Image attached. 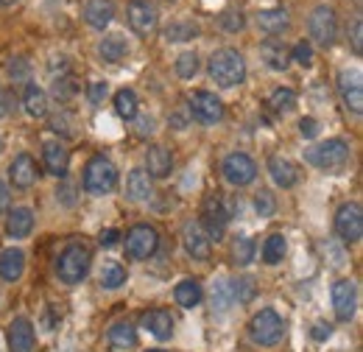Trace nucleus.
<instances>
[{
  "label": "nucleus",
  "mask_w": 363,
  "mask_h": 352,
  "mask_svg": "<svg viewBox=\"0 0 363 352\" xmlns=\"http://www.w3.org/2000/svg\"><path fill=\"white\" fill-rule=\"evenodd\" d=\"M210 79L224 89H232L243 84L246 79V62L235 48H221L210 59Z\"/></svg>",
  "instance_id": "f257e3e1"
},
{
  "label": "nucleus",
  "mask_w": 363,
  "mask_h": 352,
  "mask_svg": "<svg viewBox=\"0 0 363 352\" xmlns=\"http://www.w3.org/2000/svg\"><path fill=\"white\" fill-rule=\"evenodd\" d=\"M90 263H92V255L90 249L84 243H70L59 260H56V274L65 285H79L87 274H90Z\"/></svg>",
  "instance_id": "f03ea898"
},
{
  "label": "nucleus",
  "mask_w": 363,
  "mask_h": 352,
  "mask_svg": "<svg viewBox=\"0 0 363 352\" xmlns=\"http://www.w3.org/2000/svg\"><path fill=\"white\" fill-rule=\"evenodd\" d=\"M282 333H285V321L279 319V313L274 308H263L260 313H255L252 321H249V339L255 344H260V347L279 344Z\"/></svg>",
  "instance_id": "7ed1b4c3"
},
{
  "label": "nucleus",
  "mask_w": 363,
  "mask_h": 352,
  "mask_svg": "<svg viewBox=\"0 0 363 352\" xmlns=\"http://www.w3.org/2000/svg\"><path fill=\"white\" fill-rule=\"evenodd\" d=\"M308 163L318 171H341L350 163V143L347 140H327L308 151Z\"/></svg>",
  "instance_id": "20e7f679"
},
{
  "label": "nucleus",
  "mask_w": 363,
  "mask_h": 352,
  "mask_svg": "<svg viewBox=\"0 0 363 352\" xmlns=\"http://www.w3.org/2000/svg\"><path fill=\"white\" fill-rule=\"evenodd\" d=\"M118 185V168L106 157H92L84 168V190L90 196H106Z\"/></svg>",
  "instance_id": "39448f33"
},
{
  "label": "nucleus",
  "mask_w": 363,
  "mask_h": 352,
  "mask_svg": "<svg viewBox=\"0 0 363 352\" xmlns=\"http://www.w3.org/2000/svg\"><path fill=\"white\" fill-rule=\"evenodd\" d=\"M308 31H311V40L318 48H330L338 37V17H335V9L333 6H316L308 17Z\"/></svg>",
  "instance_id": "423d86ee"
},
{
  "label": "nucleus",
  "mask_w": 363,
  "mask_h": 352,
  "mask_svg": "<svg viewBox=\"0 0 363 352\" xmlns=\"http://www.w3.org/2000/svg\"><path fill=\"white\" fill-rule=\"evenodd\" d=\"M227 221H229V213H227V207H224V199H221L218 193H210V196L204 199V204H201V221H199L201 229H204V235L210 238V243L224 238Z\"/></svg>",
  "instance_id": "0eeeda50"
},
{
  "label": "nucleus",
  "mask_w": 363,
  "mask_h": 352,
  "mask_svg": "<svg viewBox=\"0 0 363 352\" xmlns=\"http://www.w3.org/2000/svg\"><path fill=\"white\" fill-rule=\"evenodd\" d=\"M160 246V235L148 224H137L126 232V255L132 260H148Z\"/></svg>",
  "instance_id": "6e6552de"
},
{
  "label": "nucleus",
  "mask_w": 363,
  "mask_h": 352,
  "mask_svg": "<svg viewBox=\"0 0 363 352\" xmlns=\"http://www.w3.org/2000/svg\"><path fill=\"white\" fill-rule=\"evenodd\" d=\"M126 20L132 26V31L140 37H151L160 26V11L151 0H129L126 6Z\"/></svg>",
  "instance_id": "1a4fd4ad"
},
{
  "label": "nucleus",
  "mask_w": 363,
  "mask_h": 352,
  "mask_svg": "<svg viewBox=\"0 0 363 352\" xmlns=\"http://www.w3.org/2000/svg\"><path fill=\"white\" fill-rule=\"evenodd\" d=\"M335 232L344 243H358L363 238V210L361 204L350 202L335 213Z\"/></svg>",
  "instance_id": "9d476101"
},
{
  "label": "nucleus",
  "mask_w": 363,
  "mask_h": 352,
  "mask_svg": "<svg viewBox=\"0 0 363 352\" xmlns=\"http://www.w3.org/2000/svg\"><path fill=\"white\" fill-rule=\"evenodd\" d=\"M190 112H193V118H196L199 123H204V126H213V123H221V121H224V104H221V98H216V95L207 92V89L193 92V98H190Z\"/></svg>",
  "instance_id": "9b49d317"
},
{
  "label": "nucleus",
  "mask_w": 363,
  "mask_h": 352,
  "mask_svg": "<svg viewBox=\"0 0 363 352\" xmlns=\"http://www.w3.org/2000/svg\"><path fill=\"white\" fill-rule=\"evenodd\" d=\"M221 171H224V179H227L229 185H235V187H246V185L255 182L257 165H255V160H252L249 154L235 151V154H229L227 160H224Z\"/></svg>",
  "instance_id": "f8f14e48"
},
{
  "label": "nucleus",
  "mask_w": 363,
  "mask_h": 352,
  "mask_svg": "<svg viewBox=\"0 0 363 352\" xmlns=\"http://www.w3.org/2000/svg\"><path fill=\"white\" fill-rule=\"evenodd\" d=\"M182 243H184V252L193 260H207L210 252H213V243L204 235V229H201L199 221H184V226H182Z\"/></svg>",
  "instance_id": "ddd939ff"
},
{
  "label": "nucleus",
  "mask_w": 363,
  "mask_h": 352,
  "mask_svg": "<svg viewBox=\"0 0 363 352\" xmlns=\"http://www.w3.org/2000/svg\"><path fill=\"white\" fill-rule=\"evenodd\" d=\"M338 92H341L344 106H347L352 115H361L363 112V84H361V73H358V70H344V73L338 76Z\"/></svg>",
  "instance_id": "4468645a"
},
{
  "label": "nucleus",
  "mask_w": 363,
  "mask_h": 352,
  "mask_svg": "<svg viewBox=\"0 0 363 352\" xmlns=\"http://www.w3.org/2000/svg\"><path fill=\"white\" fill-rule=\"evenodd\" d=\"M355 282L352 280H338L333 285V308L341 321H350L355 316Z\"/></svg>",
  "instance_id": "2eb2a0df"
},
{
  "label": "nucleus",
  "mask_w": 363,
  "mask_h": 352,
  "mask_svg": "<svg viewBox=\"0 0 363 352\" xmlns=\"http://www.w3.org/2000/svg\"><path fill=\"white\" fill-rule=\"evenodd\" d=\"M34 324L26 319V316H17L11 324H9V350L11 352H31L34 350Z\"/></svg>",
  "instance_id": "dca6fc26"
},
{
  "label": "nucleus",
  "mask_w": 363,
  "mask_h": 352,
  "mask_svg": "<svg viewBox=\"0 0 363 352\" xmlns=\"http://www.w3.org/2000/svg\"><path fill=\"white\" fill-rule=\"evenodd\" d=\"M9 176H11V185L20 187V190H28L34 182H37V163L31 154H17L9 165Z\"/></svg>",
  "instance_id": "f3484780"
},
{
  "label": "nucleus",
  "mask_w": 363,
  "mask_h": 352,
  "mask_svg": "<svg viewBox=\"0 0 363 352\" xmlns=\"http://www.w3.org/2000/svg\"><path fill=\"white\" fill-rule=\"evenodd\" d=\"M171 171H174L171 151L162 148V145H151L145 151V174L151 176V179H165V176H171Z\"/></svg>",
  "instance_id": "a211bd4d"
},
{
  "label": "nucleus",
  "mask_w": 363,
  "mask_h": 352,
  "mask_svg": "<svg viewBox=\"0 0 363 352\" xmlns=\"http://www.w3.org/2000/svg\"><path fill=\"white\" fill-rule=\"evenodd\" d=\"M288 26H291V17H288V11H285L282 6L260 9V11H257V28L266 31L269 37H277V34L288 31Z\"/></svg>",
  "instance_id": "6ab92c4d"
},
{
  "label": "nucleus",
  "mask_w": 363,
  "mask_h": 352,
  "mask_svg": "<svg viewBox=\"0 0 363 352\" xmlns=\"http://www.w3.org/2000/svg\"><path fill=\"white\" fill-rule=\"evenodd\" d=\"M115 17V3L112 0H87L84 3V20L90 28L104 31Z\"/></svg>",
  "instance_id": "aec40b11"
},
{
  "label": "nucleus",
  "mask_w": 363,
  "mask_h": 352,
  "mask_svg": "<svg viewBox=\"0 0 363 352\" xmlns=\"http://www.w3.org/2000/svg\"><path fill=\"white\" fill-rule=\"evenodd\" d=\"M143 327L145 330H151V336H157V339H171L174 336V319H171V313L162 308H154L148 310V313H143Z\"/></svg>",
  "instance_id": "412c9836"
},
{
  "label": "nucleus",
  "mask_w": 363,
  "mask_h": 352,
  "mask_svg": "<svg viewBox=\"0 0 363 352\" xmlns=\"http://www.w3.org/2000/svg\"><path fill=\"white\" fill-rule=\"evenodd\" d=\"M260 56L272 70H285L291 65V48L282 40H266L260 45Z\"/></svg>",
  "instance_id": "4be33fe9"
},
{
  "label": "nucleus",
  "mask_w": 363,
  "mask_h": 352,
  "mask_svg": "<svg viewBox=\"0 0 363 352\" xmlns=\"http://www.w3.org/2000/svg\"><path fill=\"white\" fill-rule=\"evenodd\" d=\"M43 160H45V171L50 176H62L67 174V165H70V157H67V148L62 143H45L43 148Z\"/></svg>",
  "instance_id": "5701e85b"
},
{
  "label": "nucleus",
  "mask_w": 363,
  "mask_h": 352,
  "mask_svg": "<svg viewBox=\"0 0 363 352\" xmlns=\"http://www.w3.org/2000/svg\"><path fill=\"white\" fill-rule=\"evenodd\" d=\"M269 174H272L274 185H279V187H294V185L299 182L296 165H294L288 157H279V154L269 160Z\"/></svg>",
  "instance_id": "b1692460"
},
{
  "label": "nucleus",
  "mask_w": 363,
  "mask_h": 352,
  "mask_svg": "<svg viewBox=\"0 0 363 352\" xmlns=\"http://www.w3.org/2000/svg\"><path fill=\"white\" fill-rule=\"evenodd\" d=\"M23 271H26V255L20 249H6L0 255V277L6 282H17L23 277Z\"/></svg>",
  "instance_id": "393cba45"
},
{
  "label": "nucleus",
  "mask_w": 363,
  "mask_h": 352,
  "mask_svg": "<svg viewBox=\"0 0 363 352\" xmlns=\"http://www.w3.org/2000/svg\"><path fill=\"white\" fill-rule=\"evenodd\" d=\"M126 196L132 202H148L154 196V187H151V176L145 174L143 168H135L129 179H126Z\"/></svg>",
  "instance_id": "a878e982"
},
{
  "label": "nucleus",
  "mask_w": 363,
  "mask_h": 352,
  "mask_svg": "<svg viewBox=\"0 0 363 352\" xmlns=\"http://www.w3.org/2000/svg\"><path fill=\"white\" fill-rule=\"evenodd\" d=\"M6 229H9L11 238H26V235H31V229H34V213H31L28 207H14V210L9 213Z\"/></svg>",
  "instance_id": "bb28decb"
},
{
  "label": "nucleus",
  "mask_w": 363,
  "mask_h": 352,
  "mask_svg": "<svg viewBox=\"0 0 363 352\" xmlns=\"http://www.w3.org/2000/svg\"><path fill=\"white\" fill-rule=\"evenodd\" d=\"M98 53H101V59H104V62H109V65H118V62H123V59H126V53H129V45H126V40H123V37L112 34V37L101 40V45H98Z\"/></svg>",
  "instance_id": "cd10ccee"
},
{
  "label": "nucleus",
  "mask_w": 363,
  "mask_h": 352,
  "mask_svg": "<svg viewBox=\"0 0 363 352\" xmlns=\"http://www.w3.org/2000/svg\"><path fill=\"white\" fill-rule=\"evenodd\" d=\"M23 106L31 118H45L48 115V95L37 84H28L23 92Z\"/></svg>",
  "instance_id": "c85d7f7f"
},
{
  "label": "nucleus",
  "mask_w": 363,
  "mask_h": 352,
  "mask_svg": "<svg viewBox=\"0 0 363 352\" xmlns=\"http://www.w3.org/2000/svg\"><path fill=\"white\" fill-rule=\"evenodd\" d=\"M174 299L179 302L182 308H196L201 302V285L196 280H182L177 285V291H174Z\"/></svg>",
  "instance_id": "c756f323"
},
{
  "label": "nucleus",
  "mask_w": 363,
  "mask_h": 352,
  "mask_svg": "<svg viewBox=\"0 0 363 352\" xmlns=\"http://www.w3.org/2000/svg\"><path fill=\"white\" fill-rule=\"evenodd\" d=\"M109 344L115 347V350H132L137 344V333L132 324H126V321H121V324H115L112 330H109Z\"/></svg>",
  "instance_id": "7c9ffc66"
},
{
  "label": "nucleus",
  "mask_w": 363,
  "mask_h": 352,
  "mask_svg": "<svg viewBox=\"0 0 363 352\" xmlns=\"http://www.w3.org/2000/svg\"><path fill=\"white\" fill-rule=\"evenodd\" d=\"M193 37H199V26H196L193 20H174V23L165 28V40H168V43H187V40H193Z\"/></svg>",
  "instance_id": "2f4dec72"
},
{
  "label": "nucleus",
  "mask_w": 363,
  "mask_h": 352,
  "mask_svg": "<svg viewBox=\"0 0 363 352\" xmlns=\"http://www.w3.org/2000/svg\"><path fill=\"white\" fill-rule=\"evenodd\" d=\"M115 112L123 118V121H135L137 118V95L135 89H118L115 92Z\"/></svg>",
  "instance_id": "473e14b6"
},
{
  "label": "nucleus",
  "mask_w": 363,
  "mask_h": 352,
  "mask_svg": "<svg viewBox=\"0 0 363 352\" xmlns=\"http://www.w3.org/2000/svg\"><path fill=\"white\" fill-rule=\"evenodd\" d=\"M101 285L109 288V291L126 285V268L121 263H115V260H106L104 268H101Z\"/></svg>",
  "instance_id": "72a5a7b5"
},
{
  "label": "nucleus",
  "mask_w": 363,
  "mask_h": 352,
  "mask_svg": "<svg viewBox=\"0 0 363 352\" xmlns=\"http://www.w3.org/2000/svg\"><path fill=\"white\" fill-rule=\"evenodd\" d=\"M285 238L279 235V232H274V235H269L266 238V243H263V260L269 265H277L282 263V258H285Z\"/></svg>",
  "instance_id": "f704fd0d"
},
{
  "label": "nucleus",
  "mask_w": 363,
  "mask_h": 352,
  "mask_svg": "<svg viewBox=\"0 0 363 352\" xmlns=\"http://www.w3.org/2000/svg\"><path fill=\"white\" fill-rule=\"evenodd\" d=\"M269 106H272L274 112H288V109H294V106H296V92L288 87L274 89L272 98H269Z\"/></svg>",
  "instance_id": "c9c22d12"
},
{
  "label": "nucleus",
  "mask_w": 363,
  "mask_h": 352,
  "mask_svg": "<svg viewBox=\"0 0 363 352\" xmlns=\"http://www.w3.org/2000/svg\"><path fill=\"white\" fill-rule=\"evenodd\" d=\"M177 73H179L182 79H193L199 73V56H196V50H187V53H182L179 59H177Z\"/></svg>",
  "instance_id": "e433bc0d"
},
{
  "label": "nucleus",
  "mask_w": 363,
  "mask_h": 352,
  "mask_svg": "<svg viewBox=\"0 0 363 352\" xmlns=\"http://www.w3.org/2000/svg\"><path fill=\"white\" fill-rule=\"evenodd\" d=\"M218 23H221V28H224V31L235 34V31H243V26H246V17H243V11L227 9V11L218 17Z\"/></svg>",
  "instance_id": "4c0bfd02"
},
{
  "label": "nucleus",
  "mask_w": 363,
  "mask_h": 352,
  "mask_svg": "<svg viewBox=\"0 0 363 352\" xmlns=\"http://www.w3.org/2000/svg\"><path fill=\"white\" fill-rule=\"evenodd\" d=\"M232 297H235L238 302H249V299L255 297V280H252V277L235 280V282H232Z\"/></svg>",
  "instance_id": "58836bf2"
},
{
  "label": "nucleus",
  "mask_w": 363,
  "mask_h": 352,
  "mask_svg": "<svg viewBox=\"0 0 363 352\" xmlns=\"http://www.w3.org/2000/svg\"><path fill=\"white\" fill-rule=\"evenodd\" d=\"M235 263L238 265H249L252 263V258H255V241L252 238H240L238 243H235Z\"/></svg>",
  "instance_id": "ea45409f"
},
{
  "label": "nucleus",
  "mask_w": 363,
  "mask_h": 352,
  "mask_svg": "<svg viewBox=\"0 0 363 352\" xmlns=\"http://www.w3.org/2000/svg\"><path fill=\"white\" fill-rule=\"evenodd\" d=\"M291 62H299L302 67H311L313 65V48H311V43H296L294 48H291Z\"/></svg>",
  "instance_id": "a19ab883"
},
{
  "label": "nucleus",
  "mask_w": 363,
  "mask_h": 352,
  "mask_svg": "<svg viewBox=\"0 0 363 352\" xmlns=\"http://www.w3.org/2000/svg\"><path fill=\"white\" fill-rule=\"evenodd\" d=\"M255 210L260 213V219H269V216H274L277 202H274V196L269 193V190H260V193H257V199H255Z\"/></svg>",
  "instance_id": "79ce46f5"
},
{
  "label": "nucleus",
  "mask_w": 363,
  "mask_h": 352,
  "mask_svg": "<svg viewBox=\"0 0 363 352\" xmlns=\"http://www.w3.org/2000/svg\"><path fill=\"white\" fill-rule=\"evenodd\" d=\"M53 95H56L59 101L73 98V95H76V84H73V79H70V76H59V79L53 82Z\"/></svg>",
  "instance_id": "37998d69"
},
{
  "label": "nucleus",
  "mask_w": 363,
  "mask_h": 352,
  "mask_svg": "<svg viewBox=\"0 0 363 352\" xmlns=\"http://www.w3.org/2000/svg\"><path fill=\"white\" fill-rule=\"evenodd\" d=\"M350 43H352V50L361 56L363 53V20L355 17L352 20V28H350Z\"/></svg>",
  "instance_id": "c03bdc74"
},
{
  "label": "nucleus",
  "mask_w": 363,
  "mask_h": 352,
  "mask_svg": "<svg viewBox=\"0 0 363 352\" xmlns=\"http://www.w3.org/2000/svg\"><path fill=\"white\" fill-rule=\"evenodd\" d=\"M9 76L17 79V82L26 79V76H28V62H26V59H11V65H9Z\"/></svg>",
  "instance_id": "a18cd8bd"
},
{
  "label": "nucleus",
  "mask_w": 363,
  "mask_h": 352,
  "mask_svg": "<svg viewBox=\"0 0 363 352\" xmlns=\"http://www.w3.org/2000/svg\"><path fill=\"white\" fill-rule=\"evenodd\" d=\"M106 92H109V87H106L104 82H92L90 89H87V95H90L92 104H101V101L106 98Z\"/></svg>",
  "instance_id": "49530a36"
},
{
  "label": "nucleus",
  "mask_w": 363,
  "mask_h": 352,
  "mask_svg": "<svg viewBox=\"0 0 363 352\" xmlns=\"http://www.w3.org/2000/svg\"><path fill=\"white\" fill-rule=\"evenodd\" d=\"M299 132H302V137H316L318 123L313 118H302V121H299Z\"/></svg>",
  "instance_id": "de8ad7c7"
},
{
  "label": "nucleus",
  "mask_w": 363,
  "mask_h": 352,
  "mask_svg": "<svg viewBox=\"0 0 363 352\" xmlns=\"http://www.w3.org/2000/svg\"><path fill=\"white\" fill-rule=\"evenodd\" d=\"M330 333H333V327H330L327 321H316V324H313V333H311V336H313L316 341H327V339H330Z\"/></svg>",
  "instance_id": "09e8293b"
},
{
  "label": "nucleus",
  "mask_w": 363,
  "mask_h": 352,
  "mask_svg": "<svg viewBox=\"0 0 363 352\" xmlns=\"http://www.w3.org/2000/svg\"><path fill=\"white\" fill-rule=\"evenodd\" d=\"M118 238H121V232H118V229H104V232H101V246H106V249H109V246H115V243H118Z\"/></svg>",
  "instance_id": "8fccbe9b"
},
{
  "label": "nucleus",
  "mask_w": 363,
  "mask_h": 352,
  "mask_svg": "<svg viewBox=\"0 0 363 352\" xmlns=\"http://www.w3.org/2000/svg\"><path fill=\"white\" fill-rule=\"evenodd\" d=\"M9 204H11V193H9V185L0 179V216L9 210Z\"/></svg>",
  "instance_id": "3c124183"
},
{
  "label": "nucleus",
  "mask_w": 363,
  "mask_h": 352,
  "mask_svg": "<svg viewBox=\"0 0 363 352\" xmlns=\"http://www.w3.org/2000/svg\"><path fill=\"white\" fill-rule=\"evenodd\" d=\"M56 199L62 202V204H73V187H62V190H56Z\"/></svg>",
  "instance_id": "603ef678"
},
{
  "label": "nucleus",
  "mask_w": 363,
  "mask_h": 352,
  "mask_svg": "<svg viewBox=\"0 0 363 352\" xmlns=\"http://www.w3.org/2000/svg\"><path fill=\"white\" fill-rule=\"evenodd\" d=\"M9 112V95H6V89L0 87V118Z\"/></svg>",
  "instance_id": "864d4df0"
},
{
  "label": "nucleus",
  "mask_w": 363,
  "mask_h": 352,
  "mask_svg": "<svg viewBox=\"0 0 363 352\" xmlns=\"http://www.w3.org/2000/svg\"><path fill=\"white\" fill-rule=\"evenodd\" d=\"M17 0H0V6H14Z\"/></svg>",
  "instance_id": "5fc2aeb1"
},
{
  "label": "nucleus",
  "mask_w": 363,
  "mask_h": 352,
  "mask_svg": "<svg viewBox=\"0 0 363 352\" xmlns=\"http://www.w3.org/2000/svg\"><path fill=\"white\" fill-rule=\"evenodd\" d=\"M148 352H162V350H148Z\"/></svg>",
  "instance_id": "6e6d98bb"
}]
</instances>
